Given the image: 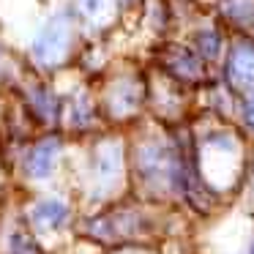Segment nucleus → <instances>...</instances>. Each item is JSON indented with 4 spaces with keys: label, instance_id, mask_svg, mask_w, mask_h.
I'll use <instances>...</instances> for the list:
<instances>
[{
    "label": "nucleus",
    "instance_id": "nucleus-1",
    "mask_svg": "<svg viewBox=\"0 0 254 254\" xmlns=\"http://www.w3.org/2000/svg\"><path fill=\"white\" fill-rule=\"evenodd\" d=\"M58 150H61L58 139H44V142H39L33 148V153L28 156V172L33 178H47L52 172V167H55Z\"/></svg>",
    "mask_w": 254,
    "mask_h": 254
},
{
    "label": "nucleus",
    "instance_id": "nucleus-2",
    "mask_svg": "<svg viewBox=\"0 0 254 254\" xmlns=\"http://www.w3.org/2000/svg\"><path fill=\"white\" fill-rule=\"evenodd\" d=\"M63 44H66V28H63L61 22H50L47 30L41 33V39L36 41V52H39V58H44V61H52V58L63 50Z\"/></svg>",
    "mask_w": 254,
    "mask_h": 254
},
{
    "label": "nucleus",
    "instance_id": "nucleus-3",
    "mask_svg": "<svg viewBox=\"0 0 254 254\" xmlns=\"http://www.w3.org/2000/svg\"><path fill=\"white\" fill-rule=\"evenodd\" d=\"M230 74L238 85H254V47H238L230 63Z\"/></svg>",
    "mask_w": 254,
    "mask_h": 254
},
{
    "label": "nucleus",
    "instance_id": "nucleus-4",
    "mask_svg": "<svg viewBox=\"0 0 254 254\" xmlns=\"http://www.w3.org/2000/svg\"><path fill=\"white\" fill-rule=\"evenodd\" d=\"M33 219L39 227H58L63 219H66V205L58 202V199H44V202L36 205Z\"/></svg>",
    "mask_w": 254,
    "mask_h": 254
},
{
    "label": "nucleus",
    "instance_id": "nucleus-5",
    "mask_svg": "<svg viewBox=\"0 0 254 254\" xmlns=\"http://www.w3.org/2000/svg\"><path fill=\"white\" fill-rule=\"evenodd\" d=\"M96 172H99V181L101 183H110V181H115L118 175H121V150L118 148H110V150H104L101 153V159L96 161Z\"/></svg>",
    "mask_w": 254,
    "mask_h": 254
},
{
    "label": "nucleus",
    "instance_id": "nucleus-6",
    "mask_svg": "<svg viewBox=\"0 0 254 254\" xmlns=\"http://www.w3.org/2000/svg\"><path fill=\"white\" fill-rule=\"evenodd\" d=\"M11 252H14V254H41V252H39V246H36V243L30 241L28 235H14V241H11Z\"/></svg>",
    "mask_w": 254,
    "mask_h": 254
},
{
    "label": "nucleus",
    "instance_id": "nucleus-7",
    "mask_svg": "<svg viewBox=\"0 0 254 254\" xmlns=\"http://www.w3.org/2000/svg\"><path fill=\"white\" fill-rule=\"evenodd\" d=\"M197 44H199V50H202L205 58H213L216 52H219V39H216L213 33H202L197 39Z\"/></svg>",
    "mask_w": 254,
    "mask_h": 254
},
{
    "label": "nucleus",
    "instance_id": "nucleus-8",
    "mask_svg": "<svg viewBox=\"0 0 254 254\" xmlns=\"http://www.w3.org/2000/svg\"><path fill=\"white\" fill-rule=\"evenodd\" d=\"M246 121L254 126V99H249V104H246Z\"/></svg>",
    "mask_w": 254,
    "mask_h": 254
},
{
    "label": "nucleus",
    "instance_id": "nucleus-9",
    "mask_svg": "<svg viewBox=\"0 0 254 254\" xmlns=\"http://www.w3.org/2000/svg\"><path fill=\"white\" fill-rule=\"evenodd\" d=\"M252 254H254V249H252Z\"/></svg>",
    "mask_w": 254,
    "mask_h": 254
},
{
    "label": "nucleus",
    "instance_id": "nucleus-10",
    "mask_svg": "<svg viewBox=\"0 0 254 254\" xmlns=\"http://www.w3.org/2000/svg\"><path fill=\"white\" fill-rule=\"evenodd\" d=\"M126 254H128V252H126Z\"/></svg>",
    "mask_w": 254,
    "mask_h": 254
}]
</instances>
